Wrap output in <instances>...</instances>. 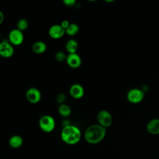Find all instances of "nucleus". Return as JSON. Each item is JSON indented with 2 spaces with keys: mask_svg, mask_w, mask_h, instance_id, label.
I'll return each instance as SVG.
<instances>
[{
  "mask_svg": "<svg viewBox=\"0 0 159 159\" xmlns=\"http://www.w3.org/2000/svg\"><path fill=\"white\" fill-rule=\"evenodd\" d=\"M78 47V43L77 41L75 39H70L68 41H67L65 48L66 51L70 53H76V50Z\"/></svg>",
  "mask_w": 159,
  "mask_h": 159,
  "instance_id": "nucleus-15",
  "label": "nucleus"
},
{
  "mask_svg": "<svg viewBox=\"0 0 159 159\" xmlns=\"http://www.w3.org/2000/svg\"><path fill=\"white\" fill-rule=\"evenodd\" d=\"M24 39L22 32L17 29H12L9 34V42L13 45H20L23 43Z\"/></svg>",
  "mask_w": 159,
  "mask_h": 159,
  "instance_id": "nucleus-6",
  "label": "nucleus"
},
{
  "mask_svg": "<svg viewBox=\"0 0 159 159\" xmlns=\"http://www.w3.org/2000/svg\"><path fill=\"white\" fill-rule=\"evenodd\" d=\"M40 129L46 133L52 132L55 127V121L53 117L49 115H45L40 117L39 122Z\"/></svg>",
  "mask_w": 159,
  "mask_h": 159,
  "instance_id": "nucleus-3",
  "label": "nucleus"
},
{
  "mask_svg": "<svg viewBox=\"0 0 159 159\" xmlns=\"http://www.w3.org/2000/svg\"><path fill=\"white\" fill-rule=\"evenodd\" d=\"M70 23L69 22L68 20H63V21L61 22L60 25H61L65 30H66V29L68 27V26L70 25Z\"/></svg>",
  "mask_w": 159,
  "mask_h": 159,
  "instance_id": "nucleus-22",
  "label": "nucleus"
},
{
  "mask_svg": "<svg viewBox=\"0 0 159 159\" xmlns=\"http://www.w3.org/2000/svg\"><path fill=\"white\" fill-rule=\"evenodd\" d=\"M70 94L71 96L75 99H80L81 98L84 94V90L83 87L78 83L73 84L71 86L70 90Z\"/></svg>",
  "mask_w": 159,
  "mask_h": 159,
  "instance_id": "nucleus-11",
  "label": "nucleus"
},
{
  "mask_svg": "<svg viewBox=\"0 0 159 159\" xmlns=\"http://www.w3.org/2000/svg\"><path fill=\"white\" fill-rule=\"evenodd\" d=\"M65 30L58 24L52 25L48 30L49 36L53 39L61 38L65 34Z\"/></svg>",
  "mask_w": 159,
  "mask_h": 159,
  "instance_id": "nucleus-9",
  "label": "nucleus"
},
{
  "mask_svg": "<svg viewBox=\"0 0 159 159\" xmlns=\"http://www.w3.org/2000/svg\"><path fill=\"white\" fill-rule=\"evenodd\" d=\"M106 134V128L99 124L89 126L84 132V139L90 144H96L101 142Z\"/></svg>",
  "mask_w": 159,
  "mask_h": 159,
  "instance_id": "nucleus-1",
  "label": "nucleus"
},
{
  "mask_svg": "<svg viewBox=\"0 0 159 159\" xmlns=\"http://www.w3.org/2000/svg\"><path fill=\"white\" fill-rule=\"evenodd\" d=\"M144 97V92L139 88L130 89L127 94V100L132 104H137L142 102Z\"/></svg>",
  "mask_w": 159,
  "mask_h": 159,
  "instance_id": "nucleus-4",
  "label": "nucleus"
},
{
  "mask_svg": "<svg viewBox=\"0 0 159 159\" xmlns=\"http://www.w3.org/2000/svg\"><path fill=\"white\" fill-rule=\"evenodd\" d=\"M81 133L79 128L73 125H65L61 132V140L68 145H75L81 139Z\"/></svg>",
  "mask_w": 159,
  "mask_h": 159,
  "instance_id": "nucleus-2",
  "label": "nucleus"
},
{
  "mask_svg": "<svg viewBox=\"0 0 159 159\" xmlns=\"http://www.w3.org/2000/svg\"><path fill=\"white\" fill-rule=\"evenodd\" d=\"M147 132L152 135L159 134V119L155 118L150 120L147 124Z\"/></svg>",
  "mask_w": 159,
  "mask_h": 159,
  "instance_id": "nucleus-12",
  "label": "nucleus"
},
{
  "mask_svg": "<svg viewBox=\"0 0 159 159\" xmlns=\"http://www.w3.org/2000/svg\"><path fill=\"white\" fill-rule=\"evenodd\" d=\"M32 48L34 53L37 54H42L46 51L47 45L45 43L42 41H37L32 45Z\"/></svg>",
  "mask_w": 159,
  "mask_h": 159,
  "instance_id": "nucleus-14",
  "label": "nucleus"
},
{
  "mask_svg": "<svg viewBox=\"0 0 159 159\" xmlns=\"http://www.w3.org/2000/svg\"><path fill=\"white\" fill-rule=\"evenodd\" d=\"M29 26L28 21L25 19H20L17 23V29L20 31L25 30Z\"/></svg>",
  "mask_w": 159,
  "mask_h": 159,
  "instance_id": "nucleus-18",
  "label": "nucleus"
},
{
  "mask_svg": "<svg viewBox=\"0 0 159 159\" xmlns=\"http://www.w3.org/2000/svg\"><path fill=\"white\" fill-rule=\"evenodd\" d=\"M66 61L67 65L72 68H78L81 65V58L76 53L68 54Z\"/></svg>",
  "mask_w": 159,
  "mask_h": 159,
  "instance_id": "nucleus-10",
  "label": "nucleus"
},
{
  "mask_svg": "<svg viewBox=\"0 0 159 159\" xmlns=\"http://www.w3.org/2000/svg\"><path fill=\"white\" fill-rule=\"evenodd\" d=\"M0 17H1V20H0V24H2L3 19H4V15L2 14V12L1 11L0 12Z\"/></svg>",
  "mask_w": 159,
  "mask_h": 159,
  "instance_id": "nucleus-23",
  "label": "nucleus"
},
{
  "mask_svg": "<svg viewBox=\"0 0 159 159\" xmlns=\"http://www.w3.org/2000/svg\"><path fill=\"white\" fill-rule=\"evenodd\" d=\"M66 99V96L64 94L60 93L57 96V101L58 103H60L61 104H62V103L65 101Z\"/></svg>",
  "mask_w": 159,
  "mask_h": 159,
  "instance_id": "nucleus-20",
  "label": "nucleus"
},
{
  "mask_svg": "<svg viewBox=\"0 0 159 159\" xmlns=\"http://www.w3.org/2000/svg\"><path fill=\"white\" fill-rule=\"evenodd\" d=\"M63 2L66 6H73L76 3L75 0H64Z\"/></svg>",
  "mask_w": 159,
  "mask_h": 159,
  "instance_id": "nucleus-21",
  "label": "nucleus"
},
{
  "mask_svg": "<svg viewBox=\"0 0 159 159\" xmlns=\"http://www.w3.org/2000/svg\"><path fill=\"white\" fill-rule=\"evenodd\" d=\"M66 57L67 56H66L65 53L63 52H58L55 55V58L56 60H57L58 61H64L66 59Z\"/></svg>",
  "mask_w": 159,
  "mask_h": 159,
  "instance_id": "nucleus-19",
  "label": "nucleus"
},
{
  "mask_svg": "<svg viewBox=\"0 0 159 159\" xmlns=\"http://www.w3.org/2000/svg\"><path fill=\"white\" fill-rule=\"evenodd\" d=\"M79 26L75 23H70L68 27L65 30V32L70 36H73L79 32Z\"/></svg>",
  "mask_w": 159,
  "mask_h": 159,
  "instance_id": "nucleus-17",
  "label": "nucleus"
},
{
  "mask_svg": "<svg viewBox=\"0 0 159 159\" xmlns=\"http://www.w3.org/2000/svg\"><path fill=\"white\" fill-rule=\"evenodd\" d=\"M26 98L29 102L32 104L38 103L41 99V93L36 88H30L26 91Z\"/></svg>",
  "mask_w": 159,
  "mask_h": 159,
  "instance_id": "nucleus-8",
  "label": "nucleus"
},
{
  "mask_svg": "<svg viewBox=\"0 0 159 159\" xmlns=\"http://www.w3.org/2000/svg\"><path fill=\"white\" fill-rule=\"evenodd\" d=\"M58 111L59 114L61 116L65 117L70 116L71 113V110L70 107L65 104H60L58 107Z\"/></svg>",
  "mask_w": 159,
  "mask_h": 159,
  "instance_id": "nucleus-16",
  "label": "nucleus"
},
{
  "mask_svg": "<svg viewBox=\"0 0 159 159\" xmlns=\"http://www.w3.org/2000/svg\"><path fill=\"white\" fill-rule=\"evenodd\" d=\"M14 53L12 45L7 41H2L0 43V55L4 58H9Z\"/></svg>",
  "mask_w": 159,
  "mask_h": 159,
  "instance_id": "nucleus-7",
  "label": "nucleus"
},
{
  "mask_svg": "<svg viewBox=\"0 0 159 159\" xmlns=\"http://www.w3.org/2000/svg\"><path fill=\"white\" fill-rule=\"evenodd\" d=\"M23 143V139L19 135H12L9 140V144L13 148H17L21 147Z\"/></svg>",
  "mask_w": 159,
  "mask_h": 159,
  "instance_id": "nucleus-13",
  "label": "nucleus"
},
{
  "mask_svg": "<svg viewBox=\"0 0 159 159\" xmlns=\"http://www.w3.org/2000/svg\"><path fill=\"white\" fill-rule=\"evenodd\" d=\"M97 120L98 124L106 128L111 125L112 118L109 112L106 110H101L97 115Z\"/></svg>",
  "mask_w": 159,
  "mask_h": 159,
  "instance_id": "nucleus-5",
  "label": "nucleus"
}]
</instances>
